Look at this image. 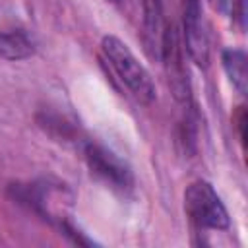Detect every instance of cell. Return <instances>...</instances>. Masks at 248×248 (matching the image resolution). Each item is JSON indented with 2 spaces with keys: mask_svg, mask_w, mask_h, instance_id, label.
<instances>
[{
  "mask_svg": "<svg viewBox=\"0 0 248 248\" xmlns=\"http://www.w3.org/2000/svg\"><path fill=\"white\" fill-rule=\"evenodd\" d=\"M223 68L231 79V83L236 87L240 95H246L248 85V60L246 52L242 48H227L223 50Z\"/></svg>",
  "mask_w": 248,
  "mask_h": 248,
  "instance_id": "52a82bcc",
  "label": "cell"
},
{
  "mask_svg": "<svg viewBox=\"0 0 248 248\" xmlns=\"http://www.w3.org/2000/svg\"><path fill=\"white\" fill-rule=\"evenodd\" d=\"M35 54L33 39L23 31L0 33V58L6 60H25Z\"/></svg>",
  "mask_w": 248,
  "mask_h": 248,
  "instance_id": "8992f818",
  "label": "cell"
},
{
  "mask_svg": "<svg viewBox=\"0 0 248 248\" xmlns=\"http://www.w3.org/2000/svg\"><path fill=\"white\" fill-rule=\"evenodd\" d=\"M159 56L163 60V68H165V76H167L170 93L174 95V99L178 103H188L192 87H190V78H188V70L184 64L180 31L174 23H169L163 29Z\"/></svg>",
  "mask_w": 248,
  "mask_h": 248,
  "instance_id": "3957f363",
  "label": "cell"
},
{
  "mask_svg": "<svg viewBox=\"0 0 248 248\" xmlns=\"http://www.w3.org/2000/svg\"><path fill=\"white\" fill-rule=\"evenodd\" d=\"M209 2H211L213 10H217V12L225 14V16H229L234 10V0H209Z\"/></svg>",
  "mask_w": 248,
  "mask_h": 248,
  "instance_id": "9c48e42d",
  "label": "cell"
},
{
  "mask_svg": "<svg viewBox=\"0 0 248 248\" xmlns=\"http://www.w3.org/2000/svg\"><path fill=\"white\" fill-rule=\"evenodd\" d=\"M108 2H112V4H122V2H126V0H108Z\"/></svg>",
  "mask_w": 248,
  "mask_h": 248,
  "instance_id": "30bf717a",
  "label": "cell"
},
{
  "mask_svg": "<svg viewBox=\"0 0 248 248\" xmlns=\"http://www.w3.org/2000/svg\"><path fill=\"white\" fill-rule=\"evenodd\" d=\"M184 209L198 227L217 231L229 229V213L213 186L205 180H196L186 188Z\"/></svg>",
  "mask_w": 248,
  "mask_h": 248,
  "instance_id": "7a4b0ae2",
  "label": "cell"
},
{
  "mask_svg": "<svg viewBox=\"0 0 248 248\" xmlns=\"http://www.w3.org/2000/svg\"><path fill=\"white\" fill-rule=\"evenodd\" d=\"M101 48H103V54L108 60L110 68L120 78V81L130 89V93L140 103L149 105L155 99V85H153L147 70L138 62L134 52L128 48V45L122 43L118 37L107 35L101 41Z\"/></svg>",
  "mask_w": 248,
  "mask_h": 248,
  "instance_id": "6da1fadb",
  "label": "cell"
},
{
  "mask_svg": "<svg viewBox=\"0 0 248 248\" xmlns=\"http://www.w3.org/2000/svg\"><path fill=\"white\" fill-rule=\"evenodd\" d=\"M143 6V29L147 39L151 41V46L155 41L161 46V35H163V2L161 0H141Z\"/></svg>",
  "mask_w": 248,
  "mask_h": 248,
  "instance_id": "ba28073f",
  "label": "cell"
},
{
  "mask_svg": "<svg viewBox=\"0 0 248 248\" xmlns=\"http://www.w3.org/2000/svg\"><path fill=\"white\" fill-rule=\"evenodd\" d=\"M83 155H85L91 174H95L107 186H110L116 192H124V194L128 190H132V186H134L132 170L112 151H108L97 143H87L83 149Z\"/></svg>",
  "mask_w": 248,
  "mask_h": 248,
  "instance_id": "277c9868",
  "label": "cell"
},
{
  "mask_svg": "<svg viewBox=\"0 0 248 248\" xmlns=\"http://www.w3.org/2000/svg\"><path fill=\"white\" fill-rule=\"evenodd\" d=\"M182 4H184V25H182L184 46H186L190 58L200 68H207L209 39H207V31L203 25L200 0H182Z\"/></svg>",
  "mask_w": 248,
  "mask_h": 248,
  "instance_id": "5b68a950",
  "label": "cell"
}]
</instances>
